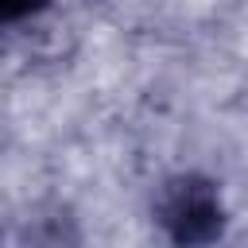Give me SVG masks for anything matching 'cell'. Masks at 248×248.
<instances>
[{"mask_svg": "<svg viewBox=\"0 0 248 248\" xmlns=\"http://www.w3.org/2000/svg\"><path fill=\"white\" fill-rule=\"evenodd\" d=\"M155 213H159V229L170 240V248H209L225 225L217 186L209 178H198V174L174 178L159 194Z\"/></svg>", "mask_w": 248, "mask_h": 248, "instance_id": "6da1fadb", "label": "cell"}]
</instances>
